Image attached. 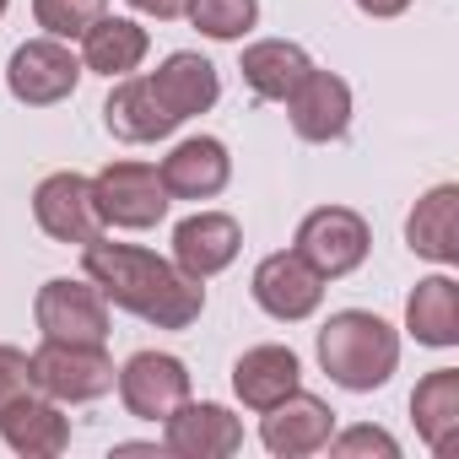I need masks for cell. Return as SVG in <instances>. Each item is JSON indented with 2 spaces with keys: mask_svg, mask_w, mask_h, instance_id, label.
<instances>
[{
  "mask_svg": "<svg viewBox=\"0 0 459 459\" xmlns=\"http://www.w3.org/2000/svg\"><path fill=\"white\" fill-rule=\"evenodd\" d=\"M103 125H108L114 141H130V146L162 141L173 130V119L162 114V103H157V92H152L146 76H119V87L103 103Z\"/></svg>",
  "mask_w": 459,
  "mask_h": 459,
  "instance_id": "obj_19",
  "label": "cell"
},
{
  "mask_svg": "<svg viewBox=\"0 0 459 459\" xmlns=\"http://www.w3.org/2000/svg\"><path fill=\"white\" fill-rule=\"evenodd\" d=\"M205 39H221V44H233L255 28L260 17V0H189V12H184Z\"/></svg>",
  "mask_w": 459,
  "mask_h": 459,
  "instance_id": "obj_25",
  "label": "cell"
},
{
  "mask_svg": "<svg viewBox=\"0 0 459 459\" xmlns=\"http://www.w3.org/2000/svg\"><path fill=\"white\" fill-rule=\"evenodd\" d=\"M103 12L108 0H33V17L49 39H82Z\"/></svg>",
  "mask_w": 459,
  "mask_h": 459,
  "instance_id": "obj_26",
  "label": "cell"
},
{
  "mask_svg": "<svg viewBox=\"0 0 459 459\" xmlns=\"http://www.w3.org/2000/svg\"><path fill=\"white\" fill-rule=\"evenodd\" d=\"M255 303H260L271 319L298 325V319H308V314L325 303V276H319L298 249L265 255V260L255 265Z\"/></svg>",
  "mask_w": 459,
  "mask_h": 459,
  "instance_id": "obj_10",
  "label": "cell"
},
{
  "mask_svg": "<svg viewBox=\"0 0 459 459\" xmlns=\"http://www.w3.org/2000/svg\"><path fill=\"white\" fill-rule=\"evenodd\" d=\"M260 416H265V421H260V437H265V448L281 454V459L314 454V448H325L330 432H335V411H330L319 394H303V389H292L287 400H276V405L260 411Z\"/></svg>",
  "mask_w": 459,
  "mask_h": 459,
  "instance_id": "obj_14",
  "label": "cell"
},
{
  "mask_svg": "<svg viewBox=\"0 0 459 459\" xmlns=\"http://www.w3.org/2000/svg\"><path fill=\"white\" fill-rule=\"evenodd\" d=\"M405 330L421 346H454L459 341V287L448 276L416 281V292L405 303Z\"/></svg>",
  "mask_w": 459,
  "mask_h": 459,
  "instance_id": "obj_24",
  "label": "cell"
},
{
  "mask_svg": "<svg viewBox=\"0 0 459 459\" xmlns=\"http://www.w3.org/2000/svg\"><path fill=\"white\" fill-rule=\"evenodd\" d=\"M244 82H249V92L255 98H265V103H287V92L314 71V60L298 49V44H287V39H260V44H249L244 49Z\"/></svg>",
  "mask_w": 459,
  "mask_h": 459,
  "instance_id": "obj_22",
  "label": "cell"
},
{
  "mask_svg": "<svg viewBox=\"0 0 459 459\" xmlns=\"http://www.w3.org/2000/svg\"><path fill=\"white\" fill-rule=\"evenodd\" d=\"M33 319L44 330V341H76V346H103L108 341V298L92 281H71L55 276L39 287Z\"/></svg>",
  "mask_w": 459,
  "mask_h": 459,
  "instance_id": "obj_5",
  "label": "cell"
},
{
  "mask_svg": "<svg viewBox=\"0 0 459 459\" xmlns=\"http://www.w3.org/2000/svg\"><path fill=\"white\" fill-rule=\"evenodd\" d=\"M368 249H373V233H368V221H362L351 205H319V211H308L303 227H298V255H303L325 281L351 276V271L368 260Z\"/></svg>",
  "mask_w": 459,
  "mask_h": 459,
  "instance_id": "obj_4",
  "label": "cell"
},
{
  "mask_svg": "<svg viewBox=\"0 0 459 459\" xmlns=\"http://www.w3.org/2000/svg\"><path fill=\"white\" fill-rule=\"evenodd\" d=\"M146 82H152V92H157V103H162V114H168L173 125H184V119L205 114V108L216 103V92H221L216 65H211L205 55H189V49L168 55Z\"/></svg>",
  "mask_w": 459,
  "mask_h": 459,
  "instance_id": "obj_16",
  "label": "cell"
},
{
  "mask_svg": "<svg viewBox=\"0 0 459 459\" xmlns=\"http://www.w3.org/2000/svg\"><path fill=\"white\" fill-rule=\"evenodd\" d=\"M405 244H411V255H421L432 265L459 260V189L454 184H437L416 200V211L405 221Z\"/></svg>",
  "mask_w": 459,
  "mask_h": 459,
  "instance_id": "obj_17",
  "label": "cell"
},
{
  "mask_svg": "<svg viewBox=\"0 0 459 459\" xmlns=\"http://www.w3.org/2000/svg\"><path fill=\"white\" fill-rule=\"evenodd\" d=\"M319 368L330 373V384H341V389H351V394L384 389L389 373L400 368V335H394L378 314L341 308V314H330L325 330H319Z\"/></svg>",
  "mask_w": 459,
  "mask_h": 459,
  "instance_id": "obj_2",
  "label": "cell"
},
{
  "mask_svg": "<svg viewBox=\"0 0 459 459\" xmlns=\"http://www.w3.org/2000/svg\"><path fill=\"white\" fill-rule=\"evenodd\" d=\"M357 6H362L368 17H400V12L411 6V0H357Z\"/></svg>",
  "mask_w": 459,
  "mask_h": 459,
  "instance_id": "obj_30",
  "label": "cell"
},
{
  "mask_svg": "<svg viewBox=\"0 0 459 459\" xmlns=\"http://www.w3.org/2000/svg\"><path fill=\"white\" fill-rule=\"evenodd\" d=\"M238 249H244V227L227 211H200V216H184L173 227V265L195 281L227 271L238 260Z\"/></svg>",
  "mask_w": 459,
  "mask_h": 459,
  "instance_id": "obj_12",
  "label": "cell"
},
{
  "mask_svg": "<svg viewBox=\"0 0 459 459\" xmlns=\"http://www.w3.org/2000/svg\"><path fill=\"white\" fill-rule=\"evenodd\" d=\"M130 6H135L141 17H157V22H173V17H184V12H189V0H130Z\"/></svg>",
  "mask_w": 459,
  "mask_h": 459,
  "instance_id": "obj_29",
  "label": "cell"
},
{
  "mask_svg": "<svg viewBox=\"0 0 459 459\" xmlns=\"http://www.w3.org/2000/svg\"><path fill=\"white\" fill-rule=\"evenodd\" d=\"M335 459H351V454H384V459H394L400 454V443L384 432V427H351V432H330V443H325Z\"/></svg>",
  "mask_w": 459,
  "mask_h": 459,
  "instance_id": "obj_28",
  "label": "cell"
},
{
  "mask_svg": "<svg viewBox=\"0 0 459 459\" xmlns=\"http://www.w3.org/2000/svg\"><path fill=\"white\" fill-rule=\"evenodd\" d=\"M119 400L141 421H168L189 400V368L168 351H135L119 373Z\"/></svg>",
  "mask_w": 459,
  "mask_h": 459,
  "instance_id": "obj_8",
  "label": "cell"
},
{
  "mask_svg": "<svg viewBox=\"0 0 459 459\" xmlns=\"http://www.w3.org/2000/svg\"><path fill=\"white\" fill-rule=\"evenodd\" d=\"M162 448L178 454V459H227V454L244 448V421L227 411V405L184 400V405L162 421Z\"/></svg>",
  "mask_w": 459,
  "mask_h": 459,
  "instance_id": "obj_9",
  "label": "cell"
},
{
  "mask_svg": "<svg viewBox=\"0 0 459 459\" xmlns=\"http://www.w3.org/2000/svg\"><path fill=\"white\" fill-rule=\"evenodd\" d=\"M6 6H12V0H0V17H6Z\"/></svg>",
  "mask_w": 459,
  "mask_h": 459,
  "instance_id": "obj_31",
  "label": "cell"
},
{
  "mask_svg": "<svg viewBox=\"0 0 459 459\" xmlns=\"http://www.w3.org/2000/svg\"><path fill=\"white\" fill-rule=\"evenodd\" d=\"M146 28L130 22V17H98L87 33H82V71H98V76H130L141 60H146Z\"/></svg>",
  "mask_w": 459,
  "mask_h": 459,
  "instance_id": "obj_21",
  "label": "cell"
},
{
  "mask_svg": "<svg viewBox=\"0 0 459 459\" xmlns=\"http://www.w3.org/2000/svg\"><path fill=\"white\" fill-rule=\"evenodd\" d=\"M411 416H416V432L427 437L432 454H454V437H459V368H437L416 384L411 394Z\"/></svg>",
  "mask_w": 459,
  "mask_h": 459,
  "instance_id": "obj_23",
  "label": "cell"
},
{
  "mask_svg": "<svg viewBox=\"0 0 459 459\" xmlns=\"http://www.w3.org/2000/svg\"><path fill=\"white\" fill-rule=\"evenodd\" d=\"M92 205H98L103 227L141 233V227H157L168 216V189L152 162H108L92 178Z\"/></svg>",
  "mask_w": 459,
  "mask_h": 459,
  "instance_id": "obj_3",
  "label": "cell"
},
{
  "mask_svg": "<svg viewBox=\"0 0 459 459\" xmlns=\"http://www.w3.org/2000/svg\"><path fill=\"white\" fill-rule=\"evenodd\" d=\"M82 271L114 308H125L157 330H189L205 308V287L195 276H184L173 260L135 249V244H108L103 233L92 244H82Z\"/></svg>",
  "mask_w": 459,
  "mask_h": 459,
  "instance_id": "obj_1",
  "label": "cell"
},
{
  "mask_svg": "<svg viewBox=\"0 0 459 459\" xmlns=\"http://www.w3.org/2000/svg\"><path fill=\"white\" fill-rule=\"evenodd\" d=\"M39 394V378H33V357L17 351V346H0V416H6L17 400Z\"/></svg>",
  "mask_w": 459,
  "mask_h": 459,
  "instance_id": "obj_27",
  "label": "cell"
},
{
  "mask_svg": "<svg viewBox=\"0 0 459 459\" xmlns=\"http://www.w3.org/2000/svg\"><path fill=\"white\" fill-rule=\"evenodd\" d=\"M33 378L49 400H98L114 389V362L103 346H76V341H44L33 351Z\"/></svg>",
  "mask_w": 459,
  "mask_h": 459,
  "instance_id": "obj_6",
  "label": "cell"
},
{
  "mask_svg": "<svg viewBox=\"0 0 459 459\" xmlns=\"http://www.w3.org/2000/svg\"><path fill=\"white\" fill-rule=\"evenodd\" d=\"M76 82H82V60L65 49V39H28L6 65V87L28 108L65 103L76 92Z\"/></svg>",
  "mask_w": 459,
  "mask_h": 459,
  "instance_id": "obj_7",
  "label": "cell"
},
{
  "mask_svg": "<svg viewBox=\"0 0 459 459\" xmlns=\"http://www.w3.org/2000/svg\"><path fill=\"white\" fill-rule=\"evenodd\" d=\"M33 216L55 244H92L103 233V216L92 205V178L82 173H49L33 189Z\"/></svg>",
  "mask_w": 459,
  "mask_h": 459,
  "instance_id": "obj_11",
  "label": "cell"
},
{
  "mask_svg": "<svg viewBox=\"0 0 459 459\" xmlns=\"http://www.w3.org/2000/svg\"><path fill=\"white\" fill-rule=\"evenodd\" d=\"M0 437L12 443V454H28V459H55V454H65V443H71V421L60 416V405L44 394H28V400H17L6 416H0Z\"/></svg>",
  "mask_w": 459,
  "mask_h": 459,
  "instance_id": "obj_20",
  "label": "cell"
},
{
  "mask_svg": "<svg viewBox=\"0 0 459 459\" xmlns=\"http://www.w3.org/2000/svg\"><path fill=\"white\" fill-rule=\"evenodd\" d=\"M303 368H298V351L287 346H249L238 362H233V389L249 411H271L276 400H287L298 389Z\"/></svg>",
  "mask_w": 459,
  "mask_h": 459,
  "instance_id": "obj_18",
  "label": "cell"
},
{
  "mask_svg": "<svg viewBox=\"0 0 459 459\" xmlns=\"http://www.w3.org/2000/svg\"><path fill=\"white\" fill-rule=\"evenodd\" d=\"M157 173H162L168 200H211L233 178V157H227V146L216 135H189L162 157Z\"/></svg>",
  "mask_w": 459,
  "mask_h": 459,
  "instance_id": "obj_15",
  "label": "cell"
},
{
  "mask_svg": "<svg viewBox=\"0 0 459 459\" xmlns=\"http://www.w3.org/2000/svg\"><path fill=\"white\" fill-rule=\"evenodd\" d=\"M287 114H292V130L303 141H341L351 130V87L330 71H308L292 92H287Z\"/></svg>",
  "mask_w": 459,
  "mask_h": 459,
  "instance_id": "obj_13",
  "label": "cell"
}]
</instances>
